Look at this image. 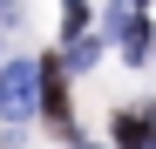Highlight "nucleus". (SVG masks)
Masks as SVG:
<instances>
[{
	"instance_id": "1a4fd4ad",
	"label": "nucleus",
	"mask_w": 156,
	"mask_h": 149,
	"mask_svg": "<svg viewBox=\"0 0 156 149\" xmlns=\"http://www.w3.org/2000/svg\"><path fill=\"white\" fill-rule=\"evenodd\" d=\"M149 47H156V41H149Z\"/></svg>"
},
{
	"instance_id": "423d86ee",
	"label": "nucleus",
	"mask_w": 156,
	"mask_h": 149,
	"mask_svg": "<svg viewBox=\"0 0 156 149\" xmlns=\"http://www.w3.org/2000/svg\"><path fill=\"white\" fill-rule=\"evenodd\" d=\"M95 61H102L95 41H68V54H61V68H95Z\"/></svg>"
},
{
	"instance_id": "f257e3e1",
	"label": "nucleus",
	"mask_w": 156,
	"mask_h": 149,
	"mask_svg": "<svg viewBox=\"0 0 156 149\" xmlns=\"http://www.w3.org/2000/svg\"><path fill=\"white\" fill-rule=\"evenodd\" d=\"M34 102H41L48 122H55L61 142H82L75 136V109H68V68H61V54H41L34 61Z\"/></svg>"
},
{
	"instance_id": "7ed1b4c3",
	"label": "nucleus",
	"mask_w": 156,
	"mask_h": 149,
	"mask_svg": "<svg viewBox=\"0 0 156 149\" xmlns=\"http://www.w3.org/2000/svg\"><path fill=\"white\" fill-rule=\"evenodd\" d=\"M149 129H156V115H149L143 102H136V109H115V115H109V149H143Z\"/></svg>"
},
{
	"instance_id": "0eeeda50",
	"label": "nucleus",
	"mask_w": 156,
	"mask_h": 149,
	"mask_svg": "<svg viewBox=\"0 0 156 149\" xmlns=\"http://www.w3.org/2000/svg\"><path fill=\"white\" fill-rule=\"evenodd\" d=\"M129 14H143V0H129Z\"/></svg>"
},
{
	"instance_id": "f03ea898",
	"label": "nucleus",
	"mask_w": 156,
	"mask_h": 149,
	"mask_svg": "<svg viewBox=\"0 0 156 149\" xmlns=\"http://www.w3.org/2000/svg\"><path fill=\"white\" fill-rule=\"evenodd\" d=\"M20 115H34V61H7V74H0V122H14Z\"/></svg>"
},
{
	"instance_id": "20e7f679",
	"label": "nucleus",
	"mask_w": 156,
	"mask_h": 149,
	"mask_svg": "<svg viewBox=\"0 0 156 149\" xmlns=\"http://www.w3.org/2000/svg\"><path fill=\"white\" fill-rule=\"evenodd\" d=\"M115 41H122V61H143V54H149V41H156L149 14H122V20H115Z\"/></svg>"
},
{
	"instance_id": "6e6552de",
	"label": "nucleus",
	"mask_w": 156,
	"mask_h": 149,
	"mask_svg": "<svg viewBox=\"0 0 156 149\" xmlns=\"http://www.w3.org/2000/svg\"><path fill=\"white\" fill-rule=\"evenodd\" d=\"M143 149H156V129H149V142H143Z\"/></svg>"
},
{
	"instance_id": "39448f33",
	"label": "nucleus",
	"mask_w": 156,
	"mask_h": 149,
	"mask_svg": "<svg viewBox=\"0 0 156 149\" xmlns=\"http://www.w3.org/2000/svg\"><path fill=\"white\" fill-rule=\"evenodd\" d=\"M88 27V0H61V41H82Z\"/></svg>"
}]
</instances>
